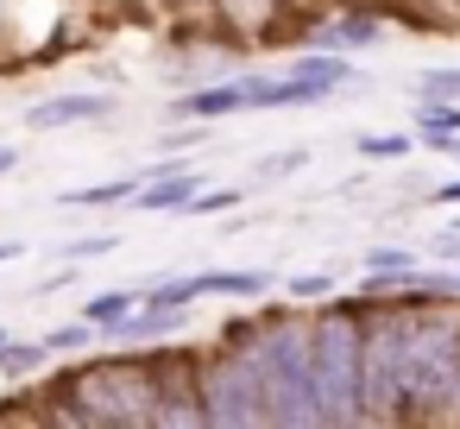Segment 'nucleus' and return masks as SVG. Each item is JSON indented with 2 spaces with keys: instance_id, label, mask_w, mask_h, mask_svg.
Returning <instances> with one entry per match:
<instances>
[{
  "instance_id": "nucleus-1",
  "label": "nucleus",
  "mask_w": 460,
  "mask_h": 429,
  "mask_svg": "<svg viewBox=\"0 0 460 429\" xmlns=\"http://www.w3.org/2000/svg\"><path fill=\"white\" fill-rule=\"evenodd\" d=\"M221 341H234L265 391V423L278 429H315L322 423V391H315V347H309V322L284 303L265 309L252 322H227Z\"/></svg>"
},
{
  "instance_id": "nucleus-2",
  "label": "nucleus",
  "mask_w": 460,
  "mask_h": 429,
  "mask_svg": "<svg viewBox=\"0 0 460 429\" xmlns=\"http://www.w3.org/2000/svg\"><path fill=\"white\" fill-rule=\"evenodd\" d=\"M64 423H108V429H139V423H158V404H164V360H127V353H108V360H89L83 372L64 379Z\"/></svg>"
},
{
  "instance_id": "nucleus-3",
  "label": "nucleus",
  "mask_w": 460,
  "mask_h": 429,
  "mask_svg": "<svg viewBox=\"0 0 460 429\" xmlns=\"http://www.w3.org/2000/svg\"><path fill=\"white\" fill-rule=\"evenodd\" d=\"M309 347H315V391H322V423H366L359 398V366H366V297L322 303L309 316Z\"/></svg>"
},
{
  "instance_id": "nucleus-4",
  "label": "nucleus",
  "mask_w": 460,
  "mask_h": 429,
  "mask_svg": "<svg viewBox=\"0 0 460 429\" xmlns=\"http://www.w3.org/2000/svg\"><path fill=\"white\" fill-rule=\"evenodd\" d=\"M366 423H403V297H366Z\"/></svg>"
},
{
  "instance_id": "nucleus-5",
  "label": "nucleus",
  "mask_w": 460,
  "mask_h": 429,
  "mask_svg": "<svg viewBox=\"0 0 460 429\" xmlns=\"http://www.w3.org/2000/svg\"><path fill=\"white\" fill-rule=\"evenodd\" d=\"M196 391H202V416H208L215 429H252V423H265L259 372H252V360H246L234 341H221V347L196 366Z\"/></svg>"
},
{
  "instance_id": "nucleus-6",
  "label": "nucleus",
  "mask_w": 460,
  "mask_h": 429,
  "mask_svg": "<svg viewBox=\"0 0 460 429\" xmlns=\"http://www.w3.org/2000/svg\"><path fill=\"white\" fill-rule=\"evenodd\" d=\"M265 76H234V83H215V89H190L171 102L177 121H221V114H265Z\"/></svg>"
},
{
  "instance_id": "nucleus-7",
  "label": "nucleus",
  "mask_w": 460,
  "mask_h": 429,
  "mask_svg": "<svg viewBox=\"0 0 460 429\" xmlns=\"http://www.w3.org/2000/svg\"><path fill=\"white\" fill-rule=\"evenodd\" d=\"M378 32H385V20L378 13H366V7H341V13H328V20H315L309 32H303V45L309 51H366V45H378Z\"/></svg>"
},
{
  "instance_id": "nucleus-8",
  "label": "nucleus",
  "mask_w": 460,
  "mask_h": 429,
  "mask_svg": "<svg viewBox=\"0 0 460 429\" xmlns=\"http://www.w3.org/2000/svg\"><path fill=\"white\" fill-rule=\"evenodd\" d=\"M102 114H114V95H89V89H76V95H51V102H32L26 108V127L32 133H51V127H76V121H102Z\"/></svg>"
},
{
  "instance_id": "nucleus-9",
  "label": "nucleus",
  "mask_w": 460,
  "mask_h": 429,
  "mask_svg": "<svg viewBox=\"0 0 460 429\" xmlns=\"http://www.w3.org/2000/svg\"><path fill=\"white\" fill-rule=\"evenodd\" d=\"M202 196V177L196 171H158L146 190H133V209L139 215H171V209H190Z\"/></svg>"
},
{
  "instance_id": "nucleus-10",
  "label": "nucleus",
  "mask_w": 460,
  "mask_h": 429,
  "mask_svg": "<svg viewBox=\"0 0 460 429\" xmlns=\"http://www.w3.org/2000/svg\"><path fill=\"white\" fill-rule=\"evenodd\" d=\"M190 284H196V297H259V290H271V272H259V265H246V272H190Z\"/></svg>"
},
{
  "instance_id": "nucleus-11",
  "label": "nucleus",
  "mask_w": 460,
  "mask_h": 429,
  "mask_svg": "<svg viewBox=\"0 0 460 429\" xmlns=\"http://www.w3.org/2000/svg\"><path fill=\"white\" fill-rule=\"evenodd\" d=\"M290 76H303V83H315L322 95H334V89L353 83V64H347V51H309V58L290 64Z\"/></svg>"
},
{
  "instance_id": "nucleus-12",
  "label": "nucleus",
  "mask_w": 460,
  "mask_h": 429,
  "mask_svg": "<svg viewBox=\"0 0 460 429\" xmlns=\"http://www.w3.org/2000/svg\"><path fill=\"white\" fill-rule=\"evenodd\" d=\"M416 133H422V146L460 133V108H454V95H422V102H416Z\"/></svg>"
},
{
  "instance_id": "nucleus-13",
  "label": "nucleus",
  "mask_w": 460,
  "mask_h": 429,
  "mask_svg": "<svg viewBox=\"0 0 460 429\" xmlns=\"http://www.w3.org/2000/svg\"><path fill=\"white\" fill-rule=\"evenodd\" d=\"M139 177H114V183H89V190H64V209H108V202H133Z\"/></svg>"
},
{
  "instance_id": "nucleus-14",
  "label": "nucleus",
  "mask_w": 460,
  "mask_h": 429,
  "mask_svg": "<svg viewBox=\"0 0 460 429\" xmlns=\"http://www.w3.org/2000/svg\"><path fill=\"white\" fill-rule=\"evenodd\" d=\"M133 303H139V284H120V290H102V297H89V303H83V316H89L95 328H114V322H120Z\"/></svg>"
},
{
  "instance_id": "nucleus-15",
  "label": "nucleus",
  "mask_w": 460,
  "mask_h": 429,
  "mask_svg": "<svg viewBox=\"0 0 460 429\" xmlns=\"http://www.w3.org/2000/svg\"><path fill=\"white\" fill-rule=\"evenodd\" d=\"M45 360H51V347H39V341H7L0 347V372L7 379H32V372H45Z\"/></svg>"
},
{
  "instance_id": "nucleus-16",
  "label": "nucleus",
  "mask_w": 460,
  "mask_h": 429,
  "mask_svg": "<svg viewBox=\"0 0 460 429\" xmlns=\"http://www.w3.org/2000/svg\"><path fill=\"white\" fill-rule=\"evenodd\" d=\"M95 341H102V328H95L89 316H76V322H64V328H51V335H45V347H51V353H83V347H95Z\"/></svg>"
},
{
  "instance_id": "nucleus-17",
  "label": "nucleus",
  "mask_w": 460,
  "mask_h": 429,
  "mask_svg": "<svg viewBox=\"0 0 460 429\" xmlns=\"http://www.w3.org/2000/svg\"><path fill=\"white\" fill-rule=\"evenodd\" d=\"M328 290H334V278H328V272H296V278L284 284V297H290V303H328Z\"/></svg>"
},
{
  "instance_id": "nucleus-18",
  "label": "nucleus",
  "mask_w": 460,
  "mask_h": 429,
  "mask_svg": "<svg viewBox=\"0 0 460 429\" xmlns=\"http://www.w3.org/2000/svg\"><path fill=\"white\" fill-rule=\"evenodd\" d=\"M410 146L416 139H403V133H366L359 139V158H410Z\"/></svg>"
},
{
  "instance_id": "nucleus-19",
  "label": "nucleus",
  "mask_w": 460,
  "mask_h": 429,
  "mask_svg": "<svg viewBox=\"0 0 460 429\" xmlns=\"http://www.w3.org/2000/svg\"><path fill=\"white\" fill-rule=\"evenodd\" d=\"M303 165H309V152H303V146H290V152H271V158H259V171H252V177L265 183V177H290V171H303Z\"/></svg>"
},
{
  "instance_id": "nucleus-20",
  "label": "nucleus",
  "mask_w": 460,
  "mask_h": 429,
  "mask_svg": "<svg viewBox=\"0 0 460 429\" xmlns=\"http://www.w3.org/2000/svg\"><path fill=\"white\" fill-rule=\"evenodd\" d=\"M410 265H416L410 246H372L366 253V272H410Z\"/></svg>"
},
{
  "instance_id": "nucleus-21",
  "label": "nucleus",
  "mask_w": 460,
  "mask_h": 429,
  "mask_svg": "<svg viewBox=\"0 0 460 429\" xmlns=\"http://www.w3.org/2000/svg\"><path fill=\"white\" fill-rule=\"evenodd\" d=\"M416 83H422L416 95H454V102H460V64H447V70H422Z\"/></svg>"
},
{
  "instance_id": "nucleus-22",
  "label": "nucleus",
  "mask_w": 460,
  "mask_h": 429,
  "mask_svg": "<svg viewBox=\"0 0 460 429\" xmlns=\"http://www.w3.org/2000/svg\"><path fill=\"white\" fill-rule=\"evenodd\" d=\"M240 196H246V190H202V196L190 202V215H227V209H240Z\"/></svg>"
},
{
  "instance_id": "nucleus-23",
  "label": "nucleus",
  "mask_w": 460,
  "mask_h": 429,
  "mask_svg": "<svg viewBox=\"0 0 460 429\" xmlns=\"http://www.w3.org/2000/svg\"><path fill=\"white\" fill-rule=\"evenodd\" d=\"M102 253H114V234H89V240L64 246V259H102Z\"/></svg>"
},
{
  "instance_id": "nucleus-24",
  "label": "nucleus",
  "mask_w": 460,
  "mask_h": 429,
  "mask_svg": "<svg viewBox=\"0 0 460 429\" xmlns=\"http://www.w3.org/2000/svg\"><path fill=\"white\" fill-rule=\"evenodd\" d=\"M429 202H441V209H460V177H454V183H441V190H429Z\"/></svg>"
},
{
  "instance_id": "nucleus-25",
  "label": "nucleus",
  "mask_w": 460,
  "mask_h": 429,
  "mask_svg": "<svg viewBox=\"0 0 460 429\" xmlns=\"http://www.w3.org/2000/svg\"><path fill=\"white\" fill-rule=\"evenodd\" d=\"M20 253H26V240H0V265H13Z\"/></svg>"
},
{
  "instance_id": "nucleus-26",
  "label": "nucleus",
  "mask_w": 460,
  "mask_h": 429,
  "mask_svg": "<svg viewBox=\"0 0 460 429\" xmlns=\"http://www.w3.org/2000/svg\"><path fill=\"white\" fill-rule=\"evenodd\" d=\"M13 165H20V152H13V146H0V177H7Z\"/></svg>"
},
{
  "instance_id": "nucleus-27",
  "label": "nucleus",
  "mask_w": 460,
  "mask_h": 429,
  "mask_svg": "<svg viewBox=\"0 0 460 429\" xmlns=\"http://www.w3.org/2000/svg\"><path fill=\"white\" fill-rule=\"evenodd\" d=\"M7 341H13V335H7V328H0V347H7Z\"/></svg>"
}]
</instances>
